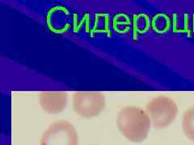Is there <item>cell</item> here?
Segmentation results:
<instances>
[{"label": "cell", "instance_id": "8fae6325", "mask_svg": "<svg viewBox=\"0 0 194 145\" xmlns=\"http://www.w3.org/2000/svg\"><path fill=\"white\" fill-rule=\"evenodd\" d=\"M153 28L159 33L166 32L170 27V21L168 17L165 15L159 14L154 17L152 21Z\"/></svg>", "mask_w": 194, "mask_h": 145}, {"label": "cell", "instance_id": "8992f818", "mask_svg": "<svg viewBox=\"0 0 194 145\" xmlns=\"http://www.w3.org/2000/svg\"><path fill=\"white\" fill-rule=\"evenodd\" d=\"M39 103L46 112L56 115L66 109L68 103L67 93L62 91H45L39 94Z\"/></svg>", "mask_w": 194, "mask_h": 145}, {"label": "cell", "instance_id": "277c9868", "mask_svg": "<svg viewBox=\"0 0 194 145\" xmlns=\"http://www.w3.org/2000/svg\"><path fill=\"white\" fill-rule=\"evenodd\" d=\"M105 107V97L102 93L78 91L73 94L74 111L83 118L91 119L98 116Z\"/></svg>", "mask_w": 194, "mask_h": 145}, {"label": "cell", "instance_id": "9c48e42d", "mask_svg": "<svg viewBox=\"0 0 194 145\" xmlns=\"http://www.w3.org/2000/svg\"><path fill=\"white\" fill-rule=\"evenodd\" d=\"M182 129L185 136L194 142V106L186 110L182 118Z\"/></svg>", "mask_w": 194, "mask_h": 145}, {"label": "cell", "instance_id": "6da1fadb", "mask_svg": "<svg viewBox=\"0 0 194 145\" xmlns=\"http://www.w3.org/2000/svg\"><path fill=\"white\" fill-rule=\"evenodd\" d=\"M116 125L121 135L133 143H141L147 138L151 121L147 112L138 106H129L120 110Z\"/></svg>", "mask_w": 194, "mask_h": 145}, {"label": "cell", "instance_id": "7a4b0ae2", "mask_svg": "<svg viewBox=\"0 0 194 145\" xmlns=\"http://www.w3.org/2000/svg\"><path fill=\"white\" fill-rule=\"evenodd\" d=\"M146 111L149 115L154 127L164 129L176 119L179 109L176 102L171 98L158 96L146 104Z\"/></svg>", "mask_w": 194, "mask_h": 145}, {"label": "cell", "instance_id": "5b68a950", "mask_svg": "<svg viewBox=\"0 0 194 145\" xmlns=\"http://www.w3.org/2000/svg\"><path fill=\"white\" fill-rule=\"evenodd\" d=\"M73 14L63 6H54L46 13V23L50 32L55 34L66 33L72 26Z\"/></svg>", "mask_w": 194, "mask_h": 145}, {"label": "cell", "instance_id": "3957f363", "mask_svg": "<svg viewBox=\"0 0 194 145\" xmlns=\"http://www.w3.org/2000/svg\"><path fill=\"white\" fill-rule=\"evenodd\" d=\"M39 145H79L78 131L68 121H55L42 134Z\"/></svg>", "mask_w": 194, "mask_h": 145}, {"label": "cell", "instance_id": "7c38bea8", "mask_svg": "<svg viewBox=\"0 0 194 145\" xmlns=\"http://www.w3.org/2000/svg\"><path fill=\"white\" fill-rule=\"evenodd\" d=\"M133 24V29L135 30V32H139V33L145 32V30L148 27L147 17L142 14L134 16Z\"/></svg>", "mask_w": 194, "mask_h": 145}, {"label": "cell", "instance_id": "52a82bcc", "mask_svg": "<svg viewBox=\"0 0 194 145\" xmlns=\"http://www.w3.org/2000/svg\"><path fill=\"white\" fill-rule=\"evenodd\" d=\"M111 20L110 16L107 13H95L91 20V29L89 35L92 38L97 37H111Z\"/></svg>", "mask_w": 194, "mask_h": 145}, {"label": "cell", "instance_id": "ba28073f", "mask_svg": "<svg viewBox=\"0 0 194 145\" xmlns=\"http://www.w3.org/2000/svg\"><path fill=\"white\" fill-rule=\"evenodd\" d=\"M132 24V21L128 15L124 13H119L112 18V28L116 33L119 35H123L126 34L129 31Z\"/></svg>", "mask_w": 194, "mask_h": 145}, {"label": "cell", "instance_id": "4fadbf2b", "mask_svg": "<svg viewBox=\"0 0 194 145\" xmlns=\"http://www.w3.org/2000/svg\"><path fill=\"white\" fill-rule=\"evenodd\" d=\"M91 145H96V144H91Z\"/></svg>", "mask_w": 194, "mask_h": 145}, {"label": "cell", "instance_id": "30bf717a", "mask_svg": "<svg viewBox=\"0 0 194 145\" xmlns=\"http://www.w3.org/2000/svg\"><path fill=\"white\" fill-rule=\"evenodd\" d=\"M91 20L89 14H85L83 16H80L77 13L73 14V22L71 28H73L74 32H79L84 29L86 33H90L91 29Z\"/></svg>", "mask_w": 194, "mask_h": 145}]
</instances>
